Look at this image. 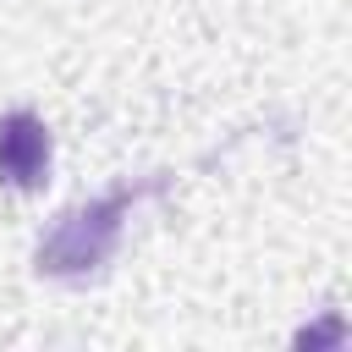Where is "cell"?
I'll list each match as a JSON object with an SVG mask.
<instances>
[{
  "label": "cell",
  "instance_id": "cell-1",
  "mask_svg": "<svg viewBox=\"0 0 352 352\" xmlns=\"http://www.w3.org/2000/svg\"><path fill=\"white\" fill-rule=\"evenodd\" d=\"M121 214H126V192H110V198H99L88 209L66 214L50 231V242L38 248V264L50 275H88V270H99L110 258L116 236H121Z\"/></svg>",
  "mask_w": 352,
  "mask_h": 352
},
{
  "label": "cell",
  "instance_id": "cell-2",
  "mask_svg": "<svg viewBox=\"0 0 352 352\" xmlns=\"http://www.w3.org/2000/svg\"><path fill=\"white\" fill-rule=\"evenodd\" d=\"M50 170V138L33 116H11L0 126V176L16 187H38Z\"/></svg>",
  "mask_w": 352,
  "mask_h": 352
},
{
  "label": "cell",
  "instance_id": "cell-3",
  "mask_svg": "<svg viewBox=\"0 0 352 352\" xmlns=\"http://www.w3.org/2000/svg\"><path fill=\"white\" fill-rule=\"evenodd\" d=\"M341 336H346V324H341V319H336V314H330V319H324V324H314V330H302V336H297V341H302V346H336V341H341Z\"/></svg>",
  "mask_w": 352,
  "mask_h": 352
}]
</instances>
